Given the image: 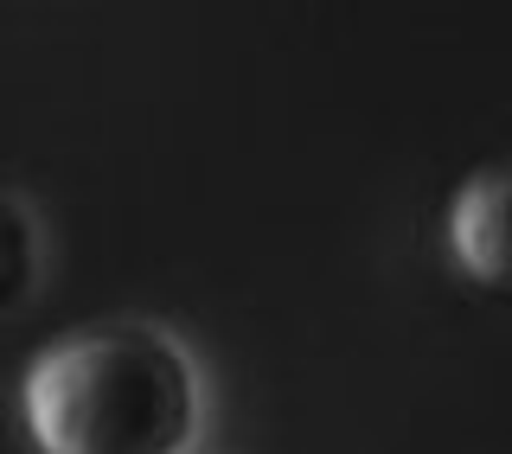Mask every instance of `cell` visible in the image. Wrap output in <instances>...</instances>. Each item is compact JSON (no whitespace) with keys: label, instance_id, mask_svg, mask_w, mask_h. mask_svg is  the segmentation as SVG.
<instances>
[{"label":"cell","instance_id":"obj_1","mask_svg":"<svg viewBox=\"0 0 512 454\" xmlns=\"http://www.w3.org/2000/svg\"><path fill=\"white\" fill-rule=\"evenodd\" d=\"M20 416L39 454H192L205 378L180 333L154 320H90L26 365Z\"/></svg>","mask_w":512,"mask_h":454},{"label":"cell","instance_id":"obj_3","mask_svg":"<svg viewBox=\"0 0 512 454\" xmlns=\"http://www.w3.org/2000/svg\"><path fill=\"white\" fill-rule=\"evenodd\" d=\"M39 275H45L39 212H32L13 186H0V320H13L32 295H39Z\"/></svg>","mask_w":512,"mask_h":454},{"label":"cell","instance_id":"obj_2","mask_svg":"<svg viewBox=\"0 0 512 454\" xmlns=\"http://www.w3.org/2000/svg\"><path fill=\"white\" fill-rule=\"evenodd\" d=\"M442 250L480 301L512 307V160L480 167L455 186L442 218Z\"/></svg>","mask_w":512,"mask_h":454}]
</instances>
